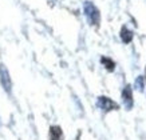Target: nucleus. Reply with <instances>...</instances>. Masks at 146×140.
Listing matches in <instances>:
<instances>
[{
    "label": "nucleus",
    "instance_id": "obj_1",
    "mask_svg": "<svg viewBox=\"0 0 146 140\" xmlns=\"http://www.w3.org/2000/svg\"><path fill=\"white\" fill-rule=\"evenodd\" d=\"M84 13H86L90 24H93V26H98L99 24V22H101V13H99V9L91 1H86L84 3Z\"/></svg>",
    "mask_w": 146,
    "mask_h": 140
},
{
    "label": "nucleus",
    "instance_id": "obj_2",
    "mask_svg": "<svg viewBox=\"0 0 146 140\" xmlns=\"http://www.w3.org/2000/svg\"><path fill=\"white\" fill-rule=\"evenodd\" d=\"M98 107H99L101 110H103L105 112H110V111H113V110L114 111L119 110V105L107 96H99L98 97Z\"/></svg>",
    "mask_w": 146,
    "mask_h": 140
},
{
    "label": "nucleus",
    "instance_id": "obj_3",
    "mask_svg": "<svg viewBox=\"0 0 146 140\" xmlns=\"http://www.w3.org/2000/svg\"><path fill=\"white\" fill-rule=\"evenodd\" d=\"M122 99H123V103L126 105V108L131 110L134 104V100H133V91H131L130 85H126L123 88V91H122Z\"/></svg>",
    "mask_w": 146,
    "mask_h": 140
},
{
    "label": "nucleus",
    "instance_id": "obj_4",
    "mask_svg": "<svg viewBox=\"0 0 146 140\" xmlns=\"http://www.w3.org/2000/svg\"><path fill=\"white\" fill-rule=\"evenodd\" d=\"M0 80H1V84L7 92L11 91V79H9L8 71L3 64H0Z\"/></svg>",
    "mask_w": 146,
    "mask_h": 140
},
{
    "label": "nucleus",
    "instance_id": "obj_5",
    "mask_svg": "<svg viewBox=\"0 0 146 140\" xmlns=\"http://www.w3.org/2000/svg\"><path fill=\"white\" fill-rule=\"evenodd\" d=\"M121 39H122V41L126 44H129L131 40H133V32L129 30L126 26H123L121 28Z\"/></svg>",
    "mask_w": 146,
    "mask_h": 140
},
{
    "label": "nucleus",
    "instance_id": "obj_6",
    "mask_svg": "<svg viewBox=\"0 0 146 140\" xmlns=\"http://www.w3.org/2000/svg\"><path fill=\"white\" fill-rule=\"evenodd\" d=\"M62 137H63V133L60 127L52 126L51 129H50V140H62Z\"/></svg>",
    "mask_w": 146,
    "mask_h": 140
},
{
    "label": "nucleus",
    "instance_id": "obj_7",
    "mask_svg": "<svg viewBox=\"0 0 146 140\" xmlns=\"http://www.w3.org/2000/svg\"><path fill=\"white\" fill-rule=\"evenodd\" d=\"M101 63L105 66V68H106L109 72H113V71L115 70V63L111 60L110 57H106V56L101 57Z\"/></svg>",
    "mask_w": 146,
    "mask_h": 140
}]
</instances>
